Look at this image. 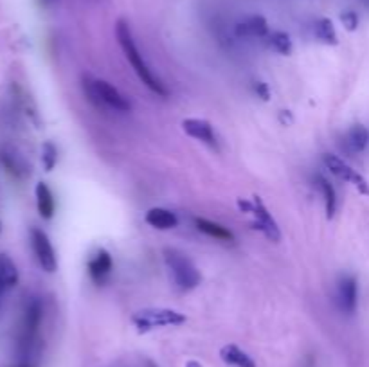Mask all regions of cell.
<instances>
[{
    "label": "cell",
    "mask_w": 369,
    "mask_h": 367,
    "mask_svg": "<svg viewBox=\"0 0 369 367\" xmlns=\"http://www.w3.org/2000/svg\"><path fill=\"white\" fill-rule=\"evenodd\" d=\"M116 36L117 42L121 45L123 53H125V58L128 60V63L133 68V73L137 74V77L141 79V83L144 85L148 90H151L153 94H157L159 97H168V88H166L164 83L161 81V77L157 76L150 67H148V63L144 62L142 58V54L139 53V49L136 45V40L131 36L130 25L125 22V20H119L116 25Z\"/></svg>",
    "instance_id": "1"
},
{
    "label": "cell",
    "mask_w": 369,
    "mask_h": 367,
    "mask_svg": "<svg viewBox=\"0 0 369 367\" xmlns=\"http://www.w3.org/2000/svg\"><path fill=\"white\" fill-rule=\"evenodd\" d=\"M164 263L171 279H173V285L180 292L194 290L202 283V274L184 252L177 251V249H166Z\"/></svg>",
    "instance_id": "2"
},
{
    "label": "cell",
    "mask_w": 369,
    "mask_h": 367,
    "mask_svg": "<svg viewBox=\"0 0 369 367\" xmlns=\"http://www.w3.org/2000/svg\"><path fill=\"white\" fill-rule=\"evenodd\" d=\"M188 322V317L171 308H144L131 317V324L136 326L137 333H150L153 329L175 328Z\"/></svg>",
    "instance_id": "3"
},
{
    "label": "cell",
    "mask_w": 369,
    "mask_h": 367,
    "mask_svg": "<svg viewBox=\"0 0 369 367\" xmlns=\"http://www.w3.org/2000/svg\"><path fill=\"white\" fill-rule=\"evenodd\" d=\"M238 209L242 213L251 214L253 216V225L256 231H259L263 236L267 238L268 242L279 243L281 242V231H279V225L274 220L272 213L268 211L267 205L263 203V200L254 194L251 200L238 199Z\"/></svg>",
    "instance_id": "4"
},
{
    "label": "cell",
    "mask_w": 369,
    "mask_h": 367,
    "mask_svg": "<svg viewBox=\"0 0 369 367\" xmlns=\"http://www.w3.org/2000/svg\"><path fill=\"white\" fill-rule=\"evenodd\" d=\"M83 88H87L88 99L96 103V105L101 103L105 107L114 108L116 112H123V114L131 110V105L127 97L105 79H90V81L87 79L83 83Z\"/></svg>",
    "instance_id": "5"
},
{
    "label": "cell",
    "mask_w": 369,
    "mask_h": 367,
    "mask_svg": "<svg viewBox=\"0 0 369 367\" xmlns=\"http://www.w3.org/2000/svg\"><path fill=\"white\" fill-rule=\"evenodd\" d=\"M31 245H33L34 256H36L38 265L42 266V270L47 272V274H54V272L58 270L56 251H54L53 243H51L49 236L42 229H31Z\"/></svg>",
    "instance_id": "6"
},
{
    "label": "cell",
    "mask_w": 369,
    "mask_h": 367,
    "mask_svg": "<svg viewBox=\"0 0 369 367\" xmlns=\"http://www.w3.org/2000/svg\"><path fill=\"white\" fill-rule=\"evenodd\" d=\"M322 162H325L326 168L330 169V173L335 175L337 179L353 184L355 188L359 189V193L369 194L368 180H366L360 173H357L350 164H346L340 157H337V155L333 153H325L322 155Z\"/></svg>",
    "instance_id": "7"
},
{
    "label": "cell",
    "mask_w": 369,
    "mask_h": 367,
    "mask_svg": "<svg viewBox=\"0 0 369 367\" xmlns=\"http://www.w3.org/2000/svg\"><path fill=\"white\" fill-rule=\"evenodd\" d=\"M180 126H182L186 136L193 137L194 140H200L202 144H205L207 148H211V150L220 151L218 137H216L213 125L209 121L199 119V117H188V119L180 123Z\"/></svg>",
    "instance_id": "8"
},
{
    "label": "cell",
    "mask_w": 369,
    "mask_h": 367,
    "mask_svg": "<svg viewBox=\"0 0 369 367\" xmlns=\"http://www.w3.org/2000/svg\"><path fill=\"white\" fill-rule=\"evenodd\" d=\"M88 275L96 285H105L114 270V261L107 249H97L90 260H88Z\"/></svg>",
    "instance_id": "9"
},
{
    "label": "cell",
    "mask_w": 369,
    "mask_h": 367,
    "mask_svg": "<svg viewBox=\"0 0 369 367\" xmlns=\"http://www.w3.org/2000/svg\"><path fill=\"white\" fill-rule=\"evenodd\" d=\"M337 303L340 312L351 315L357 309L359 303V285L353 275H342L337 285Z\"/></svg>",
    "instance_id": "10"
},
{
    "label": "cell",
    "mask_w": 369,
    "mask_h": 367,
    "mask_svg": "<svg viewBox=\"0 0 369 367\" xmlns=\"http://www.w3.org/2000/svg\"><path fill=\"white\" fill-rule=\"evenodd\" d=\"M238 38H267L268 36V24L267 20L259 15L249 16L236 24L234 29Z\"/></svg>",
    "instance_id": "11"
},
{
    "label": "cell",
    "mask_w": 369,
    "mask_h": 367,
    "mask_svg": "<svg viewBox=\"0 0 369 367\" xmlns=\"http://www.w3.org/2000/svg\"><path fill=\"white\" fill-rule=\"evenodd\" d=\"M194 227H196V231H200L202 234H205V236L213 238L216 242L227 243V245L236 242L234 234L229 231L227 227H224V225L218 222L207 220V218H194Z\"/></svg>",
    "instance_id": "12"
},
{
    "label": "cell",
    "mask_w": 369,
    "mask_h": 367,
    "mask_svg": "<svg viewBox=\"0 0 369 367\" xmlns=\"http://www.w3.org/2000/svg\"><path fill=\"white\" fill-rule=\"evenodd\" d=\"M220 360L229 367H257L254 358L236 344H225L220 349Z\"/></svg>",
    "instance_id": "13"
},
{
    "label": "cell",
    "mask_w": 369,
    "mask_h": 367,
    "mask_svg": "<svg viewBox=\"0 0 369 367\" xmlns=\"http://www.w3.org/2000/svg\"><path fill=\"white\" fill-rule=\"evenodd\" d=\"M144 222L150 227L157 231H171V229L179 227V218L175 213H171L170 209L164 207H151L144 216Z\"/></svg>",
    "instance_id": "14"
},
{
    "label": "cell",
    "mask_w": 369,
    "mask_h": 367,
    "mask_svg": "<svg viewBox=\"0 0 369 367\" xmlns=\"http://www.w3.org/2000/svg\"><path fill=\"white\" fill-rule=\"evenodd\" d=\"M40 322H42V306L36 299L31 301V305L25 309L24 317V331H22V338H24L25 346H29L34 340L36 333H38Z\"/></svg>",
    "instance_id": "15"
},
{
    "label": "cell",
    "mask_w": 369,
    "mask_h": 367,
    "mask_svg": "<svg viewBox=\"0 0 369 367\" xmlns=\"http://www.w3.org/2000/svg\"><path fill=\"white\" fill-rule=\"evenodd\" d=\"M34 194H36V209H38L40 216L44 220H53L56 202H54V194L51 188L45 182H38L36 189H34Z\"/></svg>",
    "instance_id": "16"
},
{
    "label": "cell",
    "mask_w": 369,
    "mask_h": 367,
    "mask_svg": "<svg viewBox=\"0 0 369 367\" xmlns=\"http://www.w3.org/2000/svg\"><path fill=\"white\" fill-rule=\"evenodd\" d=\"M316 186L319 188L322 194V200H325V209H326V218L331 220V218L335 216L337 211V193L335 188L328 182V179H325L322 175H317L316 177Z\"/></svg>",
    "instance_id": "17"
},
{
    "label": "cell",
    "mask_w": 369,
    "mask_h": 367,
    "mask_svg": "<svg viewBox=\"0 0 369 367\" xmlns=\"http://www.w3.org/2000/svg\"><path fill=\"white\" fill-rule=\"evenodd\" d=\"M346 144L348 150L353 153H360L364 151L369 144V131L364 125H355L351 126L348 136H346Z\"/></svg>",
    "instance_id": "18"
},
{
    "label": "cell",
    "mask_w": 369,
    "mask_h": 367,
    "mask_svg": "<svg viewBox=\"0 0 369 367\" xmlns=\"http://www.w3.org/2000/svg\"><path fill=\"white\" fill-rule=\"evenodd\" d=\"M314 33H316L317 40L326 45H337L339 38H337L335 25L330 18H319L314 25Z\"/></svg>",
    "instance_id": "19"
},
{
    "label": "cell",
    "mask_w": 369,
    "mask_h": 367,
    "mask_svg": "<svg viewBox=\"0 0 369 367\" xmlns=\"http://www.w3.org/2000/svg\"><path fill=\"white\" fill-rule=\"evenodd\" d=\"M0 162L8 169V173H11L13 177H16V179H22L25 175V168L24 164H22V159L11 150H8V148L0 150Z\"/></svg>",
    "instance_id": "20"
},
{
    "label": "cell",
    "mask_w": 369,
    "mask_h": 367,
    "mask_svg": "<svg viewBox=\"0 0 369 367\" xmlns=\"http://www.w3.org/2000/svg\"><path fill=\"white\" fill-rule=\"evenodd\" d=\"M268 45L272 47V51H276L277 54L281 56H288L294 51V44H292L290 36L283 31H274V33H268L267 36Z\"/></svg>",
    "instance_id": "21"
},
{
    "label": "cell",
    "mask_w": 369,
    "mask_h": 367,
    "mask_svg": "<svg viewBox=\"0 0 369 367\" xmlns=\"http://www.w3.org/2000/svg\"><path fill=\"white\" fill-rule=\"evenodd\" d=\"M56 160H58V151H56V146L47 140L42 144V164H44L45 171H53L54 166H56Z\"/></svg>",
    "instance_id": "22"
},
{
    "label": "cell",
    "mask_w": 369,
    "mask_h": 367,
    "mask_svg": "<svg viewBox=\"0 0 369 367\" xmlns=\"http://www.w3.org/2000/svg\"><path fill=\"white\" fill-rule=\"evenodd\" d=\"M340 22H342V25H344L348 31H357V27H359V15L355 13V11H344L342 15H340Z\"/></svg>",
    "instance_id": "23"
},
{
    "label": "cell",
    "mask_w": 369,
    "mask_h": 367,
    "mask_svg": "<svg viewBox=\"0 0 369 367\" xmlns=\"http://www.w3.org/2000/svg\"><path fill=\"white\" fill-rule=\"evenodd\" d=\"M254 92H256L257 97H262L263 101H268L270 99V90H268V85L263 81H256L253 85Z\"/></svg>",
    "instance_id": "24"
},
{
    "label": "cell",
    "mask_w": 369,
    "mask_h": 367,
    "mask_svg": "<svg viewBox=\"0 0 369 367\" xmlns=\"http://www.w3.org/2000/svg\"><path fill=\"white\" fill-rule=\"evenodd\" d=\"M186 367H204L200 362H196V360H190V362H186Z\"/></svg>",
    "instance_id": "25"
},
{
    "label": "cell",
    "mask_w": 369,
    "mask_h": 367,
    "mask_svg": "<svg viewBox=\"0 0 369 367\" xmlns=\"http://www.w3.org/2000/svg\"><path fill=\"white\" fill-rule=\"evenodd\" d=\"M146 367H157V364H153L151 360H148V362H146Z\"/></svg>",
    "instance_id": "26"
},
{
    "label": "cell",
    "mask_w": 369,
    "mask_h": 367,
    "mask_svg": "<svg viewBox=\"0 0 369 367\" xmlns=\"http://www.w3.org/2000/svg\"><path fill=\"white\" fill-rule=\"evenodd\" d=\"M18 367H31V366H29V364H25V362H24V364H20Z\"/></svg>",
    "instance_id": "27"
},
{
    "label": "cell",
    "mask_w": 369,
    "mask_h": 367,
    "mask_svg": "<svg viewBox=\"0 0 369 367\" xmlns=\"http://www.w3.org/2000/svg\"><path fill=\"white\" fill-rule=\"evenodd\" d=\"M0 231H2V223H0Z\"/></svg>",
    "instance_id": "28"
},
{
    "label": "cell",
    "mask_w": 369,
    "mask_h": 367,
    "mask_svg": "<svg viewBox=\"0 0 369 367\" xmlns=\"http://www.w3.org/2000/svg\"><path fill=\"white\" fill-rule=\"evenodd\" d=\"M0 294H2V290H0Z\"/></svg>",
    "instance_id": "29"
}]
</instances>
